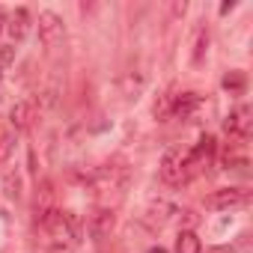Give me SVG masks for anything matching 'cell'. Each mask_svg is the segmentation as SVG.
<instances>
[{"label": "cell", "mask_w": 253, "mask_h": 253, "mask_svg": "<svg viewBox=\"0 0 253 253\" xmlns=\"http://www.w3.org/2000/svg\"><path fill=\"white\" fill-rule=\"evenodd\" d=\"M200 107H203L200 92H182V95L170 98V116H176V119H191V116H197Z\"/></svg>", "instance_id": "cell-6"}, {"label": "cell", "mask_w": 253, "mask_h": 253, "mask_svg": "<svg viewBox=\"0 0 253 253\" xmlns=\"http://www.w3.org/2000/svg\"><path fill=\"white\" fill-rule=\"evenodd\" d=\"M223 128H226V134H229L232 140H247V137H250V107H247V104L235 107V110L226 116Z\"/></svg>", "instance_id": "cell-5"}, {"label": "cell", "mask_w": 253, "mask_h": 253, "mask_svg": "<svg viewBox=\"0 0 253 253\" xmlns=\"http://www.w3.org/2000/svg\"><path fill=\"white\" fill-rule=\"evenodd\" d=\"M54 209V185L51 182H42L39 191H36V206H33V214H36V223Z\"/></svg>", "instance_id": "cell-9"}, {"label": "cell", "mask_w": 253, "mask_h": 253, "mask_svg": "<svg viewBox=\"0 0 253 253\" xmlns=\"http://www.w3.org/2000/svg\"><path fill=\"white\" fill-rule=\"evenodd\" d=\"M247 200H250L247 188H220L206 197V206L209 209H232V206H244Z\"/></svg>", "instance_id": "cell-3"}, {"label": "cell", "mask_w": 253, "mask_h": 253, "mask_svg": "<svg viewBox=\"0 0 253 253\" xmlns=\"http://www.w3.org/2000/svg\"><path fill=\"white\" fill-rule=\"evenodd\" d=\"M12 149H15V134L12 131H3V134H0V164L9 161Z\"/></svg>", "instance_id": "cell-16"}, {"label": "cell", "mask_w": 253, "mask_h": 253, "mask_svg": "<svg viewBox=\"0 0 253 253\" xmlns=\"http://www.w3.org/2000/svg\"><path fill=\"white\" fill-rule=\"evenodd\" d=\"M12 119V128L15 131H30L33 128V122H36V104L33 101H18L9 113Z\"/></svg>", "instance_id": "cell-8"}, {"label": "cell", "mask_w": 253, "mask_h": 253, "mask_svg": "<svg viewBox=\"0 0 253 253\" xmlns=\"http://www.w3.org/2000/svg\"><path fill=\"white\" fill-rule=\"evenodd\" d=\"M6 30H9V36H12V42H21V39L30 33V12H27V9H15L12 18H9V24H6Z\"/></svg>", "instance_id": "cell-10"}, {"label": "cell", "mask_w": 253, "mask_h": 253, "mask_svg": "<svg viewBox=\"0 0 253 253\" xmlns=\"http://www.w3.org/2000/svg\"><path fill=\"white\" fill-rule=\"evenodd\" d=\"M182 158H185V152H179V149L164 152V161H161V179H164L167 185H185V176H182Z\"/></svg>", "instance_id": "cell-7"}, {"label": "cell", "mask_w": 253, "mask_h": 253, "mask_svg": "<svg viewBox=\"0 0 253 253\" xmlns=\"http://www.w3.org/2000/svg\"><path fill=\"white\" fill-rule=\"evenodd\" d=\"M209 54V30L206 27H197V36H194V51H191V63L200 66Z\"/></svg>", "instance_id": "cell-12"}, {"label": "cell", "mask_w": 253, "mask_h": 253, "mask_svg": "<svg viewBox=\"0 0 253 253\" xmlns=\"http://www.w3.org/2000/svg\"><path fill=\"white\" fill-rule=\"evenodd\" d=\"M39 229L48 235V241H51V253H72V247L81 244L84 220H81L75 211L51 209V211L39 220Z\"/></svg>", "instance_id": "cell-1"}, {"label": "cell", "mask_w": 253, "mask_h": 253, "mask_svg": "<svg viewBox=\"0 0 253 253\" xmlns=\"http://www.w3.org/2000/svg\"><path fill=\"white\" fill-rule=\"evenodd\" d=\"M3 194H6L9 200H18V197H21V173H18V170H9V173L3 176Z\"/></svg>", "instance_id": "cell-14"}, {"label": "cell", "mask_w": 253, "mask_h": 253, "mask_svg": "<svg viewBox=\"0 0 253 253\" xmlns=\"http://www.w3.org/2000/svg\"><path fill=\"white\" fill-rule=\"evenodd\" d=\"M203 253H235V247H232V244H217V247H209V250H203Z\"/></svg>", "instance_id": "cell-17"}, {"label": "cell", "mask_w": 253, "mask_h": 253, "mask_svg": "<svg viewBox=\"0 0 253 253\" xmlns=\"http://www.w3.org/2000/svg\"><path fill=\"white\" fill-rule=\"evenodd\" d=\"M3 21H6V12H3V9H0V30H3Z\"/></svg>", "instance_id": "cell-18"}, {"label": "cell", "mask_w": 253, "mask_h": 253, "mask_svg": "<svg viewBox=\"0 0 253 253\" xmlns=\"http://www.w3.org/2000/svg\"><path fill=\"white\" fill-rule=\"evenodd\" d=\"M113 226H116V214H113V209H95V211H89V217H86V232L98 241V238H104V235H110L113 232Z\"/></svg>", "instance_id": "cell-4"}, {"label": "cell", "mask_w": 253, "mask_h": 253, "mask_svg": "<svg viewBox=\"0 0 253 253\" xmlns=\"http://www.w3.org/2000/svg\"><path fill=\"white\" fill-rule=\"evenodd\" d=\"M176 253H203V241L194 229H182L176 235Z\"/></svg>", "instance_id": "cell-11"}, {"label": "cell", "mask_w": 253, "mask_h": 253, "mask_svg": "<svg viewBox=\"0 0 253 253\" xmlns=\"http://www.w3.org/2000/svg\"><path fill=\"white\" fill-rule=\"evenodd\" d=\"M223 89H229L232 95H241V92L247 89V78H244V72H229V75H223Z\"/></svg>", "instance_id": "cell-13"}, {"label": "cell", "mask_w": 253, "mask_h": 253, "mask_svg": "<svg viewBox=\"0 0 253 253\" xmlns=\"http://www.w3.org/2000/svg\"><path fill=\"white\" fill-rule=\"evenodd\" d=\"M66 36V27H63V18L54 15V12H42L39 15V42L45 48H57Z\"/></svg>", "instance_id": "cell-2"}, {"label": "cell", "mask_w": 253, "mask_h": 253, "mask_svg": "<svg viewBox=\"0 0 253 253\" xmlns=\"http://www.w3.org/2000/svg\"><path fill=\"white\" fill-rule=\"evenodd\" d=\"M149 214H152V220L167 223V220H170V214H176V209H173V206H167V203H152V206H149Z\"/></svg>", "instance_id": "cell-15"}, {"label": "cell", "mask_w": 253, "mask_h": 253, "mask_svg": "<svg viewBox=\"0 0 253 253\" xmlns=\"http://www.w3.org/2000/svg\"><path fill=\"white\" fill-rule=\"evenodd\" d=\"M149 253H167L164 247H149Z\"/></svg>", "instance_id": "cell-19"}, {"label": "cell", "mask_w": 253, "mask_h": 253, "mask_svg": "<svg viewBox=\"0 0 253 253\" xmlns=\"http://www.w3.org/2000/svg\"><path fill=\"white\" fill-rule=\"evenodd\" d=\"M0 78H3V69H0Z\"/></svg>", "instance_id": "cell-20"}]
</instances>
